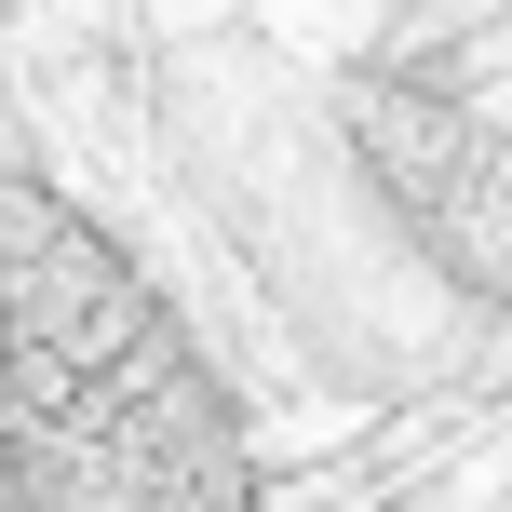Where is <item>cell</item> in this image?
Segmentation results:
<instances>
[{
  "instance_id": "6da1fadb",
  "label": "cell",
  "mask_w": 512,
  "mask_h": 512,
  "mask_svg": "<svg viewBox=\"0 0 512 512\" xmlns=\"http://www.w3.org/2000/svg\"><path fill=\"white\" fill-rule=\"evenodd\" d=\"M216 378L135 256L41 176H0V432L108 445V432H203Z\"/></svg>"
},
{
  "instance_id": "7a4b0ae2",
  "label": "cell",
  "mask_w": 512,
  "mask_h": 512,
  "mask_svg": "<svg viewBox=\"0 0 512 512\" xmlns=\"http://www.w3.org/2000/svg\"><path fill=\"white\" fill-rule=\"evenodd\" d=\"M351 149L364 176H378V203L418 230V256H432L459 297L512 310V122H486L472 95H445V68H378L351 95Z\"/></svg>"
}]
</instances>
